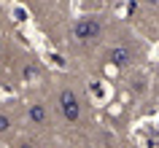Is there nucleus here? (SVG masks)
I'll return each instance as SVG.
<instances>
[{
	"instance_id": "7ed1b4c3",
	"label": "nucleus",
	"mask_w": 159,
	"mask_h": 148,
	"mask_svg": "<svg viewBox=\"0 0 159 148\" xmlns=\"http://www.w3.org/2000/svg\"><path fill=\"white\" fill-rule=\"evenodd\" d=\"M108 62L113 67H129L132 62V49H127V46H113L108 51Z\"/></svg>"
},
{
	"instance_id": "20e7f679",
	"label": "nucleus",
	"mask_w": 159,
	"mask_h": 148,
	"mask_svg": "<svg viewBox=\"0 0 159 148\" xmlns=\"http://www.w3.org/2000/svg\"><path fill=\"white\" fill-rule=\"evenodd\" d=\"M27 119L41 127V124L49 121V110H46V105H43V102H33V105L27 108Z\"/></svg>"
},
{
	"instance_id": "0eeeda50",
	"label": "nucleus",
	"mask_w": 159,
	"mask_h": 148,
	"mask_svg": "<svg viewBox=\"0 0 159 148\" xmlns=\"http://www.w3.org/2000/svg\"><path fill=\"white\" fill-rule=\"evenodd\" d=\"M0 51H3V41H0Z\"/></svg>"
},
{
	"instance_id": "423d86ee",
	"label": "nucleus",
	"mask_w": 159,
	"mask_h": 148,
	"mask_svg": "<svg viewBox=\"0 0 159 148\" xmlns=\"http://www.w3.org/2000/svg\"><path fill=\"white\" fill-rule=\"evenodd\" d=\"M25 78L27 81H33V78H38V67L30 62V65H25Z\"/></svg>"
},
{
	"instance_id": "f257e3e1",
	"label": "nucleus",
	"mask_w": 159,
	"mask_h": 148,
	"mask_svg": "<svg viewBox=\"0 0 159 148\" xmlns=\"http://www.w3.org/2000/svg\"><path fill=\"white\" fill-rule=\"evenodd\" d=\"M57 102H59V110H62V116H65V121H70V124H78L81 121V100H78V94H75L73 89H62L59 92V97H57Z\"/></svg>"
},
{
	"instance_id": "39448f33",
	"label": "nucleus",
	"mask_w": 159,
	"mask_h": 148,
	"mask_svg": "<svg viewBox=\"0 0 159 148\" xmlns=\"http://www.w3.org/2000/svg\"><path fill=\"white\" fill-rule=\"evenodd\" d=\"M11 124H14V121H11L8 113H0V135H6V132L11 129Z\"/></svg>"
},
{
	"instance_id": "6e6552de",
	"label": "nucleus",
	"mask_w": 159,
	"mask_h": 148,
	"mask_svg": "<svg viewBox=\"0 0 159 148\" xmlns=\"http://www.w3.org/2000/svg\"><path fill=\"white\" fill-rule=\"evenodd\" d=\"M46 148H49V146H46Z\"/></svg>"
},
{
	"instance_id": "f03ea898",
	"label": "nucleus",
	"mask_w": 159,
	"mask_h": 148,
	"mask_svg": "<svg viewBox=\"0 0 159 148\" xmlns=\"http://www.w3.org/2000/svg\"><path fill=\"white\" fill-rule=\"evenodd\" d=\"M100 33H102V22H100V19H94V16L78 19L75 27H73L75 41H81V43H89V41H94V38H100Z\"/></svg>"
}]
</instances>
